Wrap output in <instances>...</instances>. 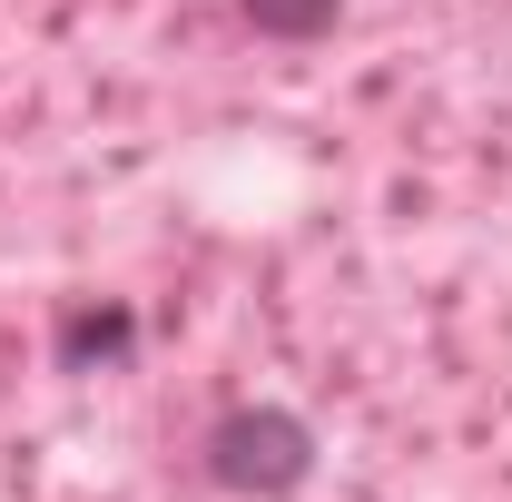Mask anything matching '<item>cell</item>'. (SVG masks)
I'll use <instances>...</instances> for the list:
<instances>
[{"label": "cell", "mask_w": 512, "mask_h": 502, "mask_svg": "<svg viewBox=\"0 0 512 502\" xmlns=\"http://www.w3.org/2000/svg\"><path fill=\"white\" fill-rule=\"evenodd\" d=\"M306 463H316V434L286 404H237V414L207 424V473L227 493H296Z\"/></svg>", "instance_id": "1"}, {"label": "cell", "mask_w": 512, "mask_h": 502, "mask_svg": "<svg viewBox=\"0 0 512 502\" xmlns=\"http://www.w3.org/2000/svg\"><path fill=\"white\" fill-rule=\"evenodd\" d=\"M128 345H138V315H128V306H79L60 325V355H69V365H89V355H128Z\"/></svg>", "instance_id": "2"}, {"label": "cell", "mask_w": 512, "mask_h": 502, "mask_svg": "<svg viewBox=\"0 0 512 502\" xmlns=\"http://www.w3.org/2000/svg\"><path fill=\"white\" fill-rule=\"evenodd\" d=\"M237 10H247V20L266 30V40H325L345 0H237Z\"/></svg>", "instance_id": "3"}]
</instances>
